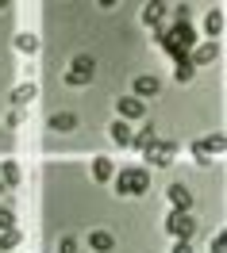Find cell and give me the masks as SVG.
<instances>
[{"instance_id": "ffe728a7", "label": "cell", "mask_w": 227, "mask_h": 253, "mask_svg": "<svg viewBox=\"0 0 227 253\" xmlns=\"http://www.w3.org/2000/svg\"><path fill=\"white\" fill-rule=\"evenodd\" d=\"M204 31H208V39H216V35L224 31V16H220V12H208V16H204Z\"/></svg>"}, {"instance_id": "4316f807", "label": "cell", "mask_w": 227, "mask_h": 253, "mask_svg": "<svg viewBox=\"0 0 227 253\" xmlns=\"http://www.w3.org/2000/svg\"><path fill=\"white\" fill-rule=\"evenodd\" d=\"M0 196H4V184H0Z\"/></svg>"}, {"instance_id": "44dd1931", "label": "cell", "mask_w": 227, "mask_h": 253, "mask_svg": "<svg viewBox=\"0 0 227 253\" xmlns=\"http://www.w3.org/2000/svg\"><path fill=\"white\" fill-rule=\"evenodd\" d=\"M193 73H196V69H193V62H189V54L177 58V73H173V77H177V81H193Z\"/></svg>"}, {"instance_id": "5b68a950", "label": "cell", "mask_w": 227, "mask_h": 253, "mask_svg": "<svg viewBox=\"0 0 227 253\" xmlns=\"http://www.w3.org/2000/svg\"><path fill=\"white\" fill-rule=\"evenodd\" d=\"M216 58H220V42H200V46L189 50V62H193V69H196V65H212Z\"/></svg>"}, {"instance_id": "2e32d148", "label": "cell", "mask_w": 227, "mask_h": 253, "mask_svg": "<svg viewBox=\"0 0 227 253\" xmlns=\"http://www.w3.org/2000/svg\"><path fill=\"white\" fill-rule=\"evenodd\" d=\"M196 146L212 158V154H224V150H227V138H224V134H208V138H200Z\"/></svg>"}, {"instance_id": "8992f818", "label": "cell", "mask_w": 227, "mask_h": 253, "mask_svg": "<svg viewBox=\"0 0 227 253\" xmlns=\"http://www.w3.org/2000/svg\"><path fill=\"white\" fill-rule=\"evenodd\" d=\"M47 126L54 134H69V130H77V115H73V111H54L47 119Z\"/></svg>"}, {"instance_id": "6da1fadb", "label": "cell", "mask_w": 227, "mask_h": 253, "mask_svg": "<svg viewBox=\"0 0 227 253\" xmlns=\"http://www.w3.org/2000/svg\"><path fill=\"white\" fill-rule=\"evenodd\" d=\"M112 184H115V196H146L150 173L143 165H127V169H119V176H112Z\"/></svg>"}, {"instance_id": "ba28073f", "label": "cell", "mask_w": 227, "mask_h": 253, "mask_svg": "<svg viewBox=\"0 0 227 253\" xmlns=\"http://www.w3.org/2000/svg\"><path fill=\"white\" fill-rule=\"evenodd\" d=\"M170 204H173V211H189L193 207V192L185 184H170Z\"/></svg>"}, {"instance_id": "5bb4252c", "label": "cell", "mask_w": 227, "mask_h": 253, "mask_svg": "<svg viewBox=\"0 0 227 253\" xmlns=\"http://www.w3.org/2000/svg\"><path fill=\"white\" fill-rule=\"evenodd\" d=\"M93 176H97L100 184H108L115 176V165H112V158H93Z\"/></svg>"}, {"instance_id": "7c38bea8", "label": "cell", "mask_w": 227, "mask_h": 253, "mask_svg": "<svg viewBox=\"0 0 227 253\" xmlns=\"http://www.w3.org/2000/svg\"><path fill=\"white\" fill-rule=\"evenodd\" d=\"M154 142H158V130H154V126H143V130H131V146H135V150H150Z\"/></svg>"}, {"instance_id": "7a4b0ae2", "label": "cell", "mask_w": 227, "mask_h": 253, "mask_svg": "<svg viewBox=\"0 0 227 253\" xmlns=\"http://www.w3.org/2000/svg\"><path fill=\"white\" fill-rule=\"evenodd\" d=\"M93 73H97V62H93L89 54H77V58L69 62V73H65V84H73V88H81V84H89V81H93Z\"/></svg>"}, {"instance_id": "9a60e30c", "label": "cell", "mask_w": 227, "mask_h": 253, "mask_svg": "<svg viewBox=\"0 0 227 253\" xmlns=\"http://www.w3.org/2000/svg\"><path fill=\"white\" fill-rule=\"evenodd\" d=\"M108 138H112L115 146H131V126L123 123V119H115V123L108 126Z\"/></svg>"}, {"instance_id": "4fadbf2b", "label": "cell", "mask_w": 227, "mask_h": 253, "mask_svg": "<svg viewBox=\"0 0 227 253\" xmlns=\"http://www.w3.org/2000/svg\"><path fill=\"white\" fill-rule=\"evenodd\" d=\"M89 246H93L97 253H112L115 250V238L108 234V230H93V234H89Z\"/></svg>"}, {"instance_id": "3957f363", "label": "cell", "mask_w": 227, "mask_h": 253, "mask_svg": "<svg viewBox=\"0 0 227 253\" xmlns=\"http://www.w3.org/2000/svg\"><path fill=\"white\" fill-rule=\"evenodd\" d=\"M166 230L177 238V242H189V238H193V230H196V222H193V215H189V211H170V215H166Z\"/></svg>"}, {"instance_id": "277c9868", "label": "cell", "mask_w": 227, "mask_h": 253, "mask_svg": "<svg viewBox=\"0 0 227 253\" xmlns=\"http://www.w3.org/2000/svg\"><path fill=\"white\" fill-rule=\"evenodd\" d=\"M173 154H177L173 142H154L150 150H143L146 165H154V169H170V165H173Z\"/></svg>"}, {"instance_id": "8fae6325", "label": "cell", "mask_w": 227, "mask_h": 253, "mask_svg": "<svg viewBox=\"0 0 227 253\" xmlns=\"http://www.w3.org/2000/svg\"><path fill=\"white\" fill-rule=\"evenodd\" d=\"M146 111L143 100H135V96H119V119H139Z\"/></svg>"}, {"instance_id": "d4e9b609", "label": "cell", "mask_w": 227, "mask_h": 253, "mask_svg": "<svg viewBox=\"0 0 227 253\" xmlns=\"http://www.w3.org/2000/svg\"><path fill=\"white\" fill-rule=\"evenodd\" d=\"M193 158H196V165H212V158L200 150V146H193Z\"/></svg>"}, {"instance_id": "e0dca14e", "label": "cell", "mask_w": 227, "mask_h": 253, "mask_svg": "<svg viewBox=\"0 0 227 253\" xmlns=\"http://www.w3.org/2000/svg\"><path fill=\"white\" fill-rule=\"evenodd\" d=\"M19 242H23V234H19L16 226H12V230H0V250H4V253H16Z\"/></svg>"}, {"instance_id": "484cf974", "label": "cell", "mask_w": 227, "mask_h": 253, "mask_svg": "<svg viewBox=\"0 0 227 253\" xmlns=\"http://www.w3.org/2000/svg\"><path fill=\"white\" fill-rule=\"evenodd\" d=\"M170 253H193V246H189V242H177V246H173Z\"/></svg>"}, {"instance_id": "9c48e42d", "label": "cell", "mask_w": 227, "mask_h": 253, "mask_svg": "<svg viewBox=\"0 0 227 253\" xmlns=\"http://www.w3.org/2000/svg\"><path fill=\"white\" fill-rule=\"evenodd\" d=\"M35 92H39V88H35L31 81H23V84H16V88H12V104H16V111H23V108H27V104L35 100Z\"/></svg>"}, {"instance_id": "603a6c76", "label": "cell", "mask_w": 227, "mask_h": 253, "mask_svg": "<svg viewBox=\"0 0 227 253\" xmlns=\"http://www.w3.org/2000/svg\"><path fill=\"white\" fill-rule=\"evenodd\" d=\"M58 253H77V238H62V242H58Z\"/></svg>"}, {"instance_id": "52a82bcc", "label": "cell", "mask_w": 227, "mask_h": 253, "mask_svg": "<svg viewBox=\"0 0 227 253\" xmlns=\"http://www.w3.org/2000/svg\"><path fill=\"white\" fill-rule=\"evenodd\" d=\"M158 88H162V81L154 77V73H139V77H135V100L158 96Z\"/></svg>"}, {"instance_id": "7402d4cb", "label": "cell", "mask_w": 227, "mask_h": 253, "mask_svg": "<svg viewBox=\"0 0 227 253\" xmlns=\"http://www.w3.org/2000/svg\"><path fill=\"white\" fill-rule=\"evenodd\" d=\"M12 226H16V211L0 204V230H12Z\"/></svg>"}, {"instance_id": "d6986e66", "label": "cell", "mask_w": 227, "mask_h": 253, "mask_svg": "<svg viewBox=\"0 0 227 253\" xmlns=\"http://www.w3.org/2000/svg\"><path fill=\"white\" fill-rule=\"evenodd\" d=\"M16 50L19 54H35V50H39V39H35L31 31H19L16 35Z\"/></svg>"}, {"instance_id": "cb8c5ba5", "label": "cell", "mask_w": 227, "mask_h": 253, "mask_svg": "<svg viewBox=\"0 0 227 253\" xmlns=\"http://www.w3.org/2000/svg\"><path fill=\"white\" fill-rule=\"evenodd\" d=\"M212 253H227V238H224V234L212 238Z\"/></svg>"}, {"instance_id": "ac0fdd59", "label": "cell", "mask_w": 227, "mask_h": 253, "mask_svg": "<svg viewBox=\"0 0 227 253\" xmlns=\"http://www.w3.org/2000/svg\"><path fill=\"white\" fill-rule=\"evenodd\" d=\"M162 12H166V4H143V23L146 27H158V19H162Z\"/></svg>"}, {"instance_id": "30bf717a", "label": "cell", "mask_w": 227, "mask_h": 253, "mask_svg": "<svg viewBox=\"0 0 227 253\" xmlns=\"http://www.w3.org/2000/svg\"><path fill=\"white\" fill-rule=\"evenodd\" d=\"M19 180H23V173H19V161H0V184H4V188H16Z\"/></svg>"}]
</instances>
